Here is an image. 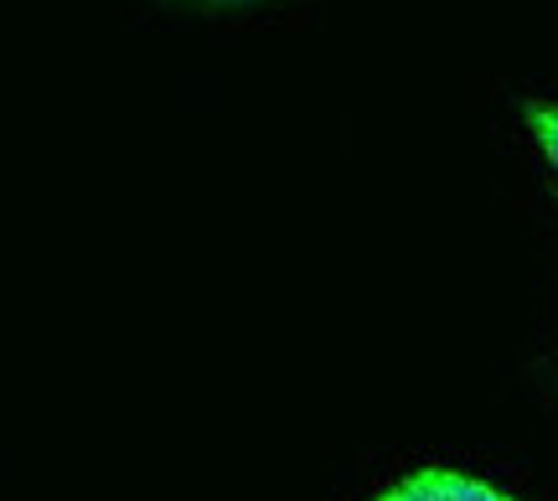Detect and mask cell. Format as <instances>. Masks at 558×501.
<instances>
[{
	"mask_svg": "<svg viewBox=\"0 0 558 501\" xmlns=\"http://www.w3.org/2000/svg\"><path fill=\"white\" fill-rule=\"evenodd\" d=\"M373 501H518V497L492 481H481V476H465L456 465H418L403 481L378 491Z\"/></svg>",
	"mask_w": 558,
	"mask_h": 501,
	"instance_id": "1",
	"label": "cell"
},
{
	"mask_svg": "<svg viewBox=\"0 0 558 501\" xmlns=\"http://www.w3.org/2000/svg\"><path fill=\"white\" fill-rule=\"evenodd\" d=\"M522 120H527L533 140H538V150L548 156V166H554V176H558V103L527 99V103H522Z\"/></svg>",
	"mask_w": 558,
	"mask_h": 501,
	"instance_id": "2",
	"label": "cell"
},
{
	"mask_svg": "<svg viewBox=\"0 0 558 501\" xmlns=\"http://www.w3.org/2000/svg\"><path fill=\"white\" fill-rule=\"evenodd\" d=\"M192 5H213V11H222V5H248V0H192Z\"/></svg>",
	"mask_w": 558,
	"mask_h": 501,
	"instance_id": "3",
	"label": "cell"
}]
</instances>
